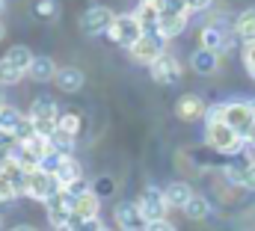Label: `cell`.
<instances>
[{
    "label": "cell",
    "mask_w": 255,
    "mask_h": 231,
    "mask_svg": "<svg viewBox=\"0 0 255 231\" xmlns=\"http://www.w3.org/2000/svg\"><path fill=\"white\" fill-rule=\"evenodd\" d=\"M12 231H36V229H33V226H15Z\"/></svg>",
    "instance_id": "obj_40"
},
{
    "label": "cell",
    "mask_w": 255,
    "mask_h": 231,
    "mask_svg": "<svg viewBox=\"0 0 255 231\" xmlns=\"http://www.w3.org/2000/svg\"><path fill=\"white\" fill-rule=\"evenodd\" d=\"M92 193H95V196H107V193H113V181H110V178H101V181L95 184Z\"/></svg>",
    "instance_id": "obj_36"
},
{
    "label": "cell",
    "mask_w": 255,
    "mask_h": 231,
    "mask_svg": "<svg viewBox=\"0 0 255 231\" xmlns=\"http://www.w3.org/2000/svg\"><path fill=\"white\" fill-rule=\"evenodd\" d=\"M0 175H3V178H9V181H12V187H15L18 193H24V190H27V169H21L12 157H3V160H0Z\"/></svg>",
    "instance_id": "obj_20"
},
{
    "label": "cell",
    "mask_w": 255,
    "mask_h": 231,
    "mask_svg": "<svg viewBox=\"0 0 255 231\" xmlns=\"http://www.w3.org/2000/svg\"><path fill=\"white\" fill-rule=\"evenodd\" d=\"M83 71L80 68H74V65H65V68H57V77H54V83H57V89H63V92H77L80 86H83Z\"/></svg>",
    "instance_id": "obj_17"
},
{
    "label": "cell",
    "mask_w": 255,
    "mask_h": 231,
    "mask_svg": "<svg viewBox=\"0 0 255 231\" xmlns=\"http://www.w3.org/2000/svg\"><path fill=\"white\" fill-rule=\"evenodd\" d=\"M142 33H145V30H142V24H139V18H136V15H116L113 27L107 30V36H110L116 45L128 48V51L139 42V36H142Z\"/></svg>",
    "instance_id": "obj_3"
},
{
    "label": "cell",
    "mask_w": 255,
    "mask_h": 231,
    "mask_svg": "<svg viewBox=\"0 0 255 231\" xmlns=\"http://www.w3.org/2000/svg\"><path fill=\"white\" fill-rule=\"evenodd\" d=\"M3 12H6V0H0V15H3Z\"/></svg>",
    "instance_id": "obj_44"
},
{
    "label": "cell",
    "mask_w": 255,
    "mask_h": 231,
    "mask_svg": "<svg viewBox=\"0 0 255 231\" xmlns=\"http://www.w3.org/2000/svg\"><path fill=\"white\" fill-rule=\"evenodd\" d=\"M27 74H30L33 80H39V83H48V80L57 77V65H54V59L51 57H33Z\"/></svg>",
    "instance_id": "obj_21"
},
{
    "label": "cell",
    "mask_w": 255,
    "mask_h": 231,
    "mask_svg": "<svg viewBox=\"0 0 255 231\" xmlns=\"http://www.w3.org/2000/svg\"><path fill=\"white\" fill-rule=\"evenodd\" d=\"M190 65L196 74H214L217 68H220V54H214V51H208V48H199V51H193L190 57Z\"/></svg>",
    "instance_id": "obj_16"
},
{
    "label": "cell",
    "mask_w": 255,
    "mask_h": 231,
    "mask_svg": "<svg viewBox=\"0 0 255 231\" xmlns=\"http://www.w3.org/2000/svg\"><path fill=\"white\" fill-rule=\"evenodd\" d=\"M205 113H208V107H205V101L199 95H181L178 104H175V116L184 118V121H196V118H202Z\"/></svg>",
    "instance_id": "obj_14"
},
{
    "label": "cell",
    "mask_w": 255,
    "mask_h": 231,
    "mask_svg": "<svg viewBox=\"0 0 255 231\" xmlns=\"http://www.w3.org/2000/svg\"><path fill=\"white\" fill-rule=\"evenodd\" d=\"M80 124H83V118L77 113H63L57 127H60L63 133H68V136H77V133H80Z\"/></svg>",
    "instance_id": "obj_31"
},
{
    "label": "cell",
    "mask_w": 255,
    "mask_h": 231,
    "mask_svg": "<svg viewBox=\"0 0 255 231\" xmlns=\"http://www.w3.org/2000/svg\"><path fill=\"white\" fill-rule=\"evenodd\" d=\"M6 59H9V62H15L21 71H30L33 51H30V48H24V45H15V48H9V51H6Z\"/></svg>",
    "instance_id": "obj_28"
},
{
    "label": "cell",
    "mask_w": 255,
    "mask_h": 231,
    "mask_svg": "<svg viewBox=\"0 0 255 231\" xmlns=\"http://www.w3.org/2000/svg\"><path fill=\"white\" fill-rule=\"evenodd\" d=\"M101 231H110V229H101Z\"/></svg>",
    "instance_id": "obj_46"
},
{
    "label": "cell",
    "mask_w": 255,
    "mask_h": 231,
    "mask_svg": "<svg viewBox=\"0 0 255 231\" xmlns=\"http://www.w3.org/2000/svg\"><path fill=\"white\" fill-rule=\"evenodd\" d=\"M116 223L122 226V231H145V226H148L136 202H122V205H116Z\"/></svg>",
    "instance_id": "obj_11"
},
{
    "label": "cell",
    "mask_w": 255,
    "mask_h": 231,
    "mask_svg": "<svg viewBox=\"0 0 255 231\" xmlns=\"http://www.w3.org/2000/svg\"><path fill=\"white\" fill-rule=\"evenodd\" d=\"M199 42H202L199 48H208V51H214V54H226V51L232 48V42H235V24L229 27V24H226V18L211 21V24H205V27H202Z\"/></svg>",
    "instance_id": "obj_2"
},
{
    "label": "cell",
    "mask_w": 255,
    "mask_h": 231,
    "mask_svg": "<svg viewBox=\"0 0 255 231\" xmlns=\"http://www.w3.org/2000/svg\"><path fill=\"white\" fill-rule=\"evenodd\" d=\"M30 199L36 202H48L51 196L63 193V184L57 181V175L45 172V169H36V172H27V190H24Z\"/></svg>",
    "instance_id": "obj_4"
},
{
    "label": "cell",
    "mask_w": 255,
    "mask_h": 231,
    "mask_svg": "<svg viewBox=\"0 0 255 231\" xmlns=\"http://www.w3.org/2000/svg\"><path fill=\"white\" fill-rule=\"evenodd\" d=\"M235 36L244 39V45L255 42V9H247L235 18Z\"/></svg>",
    "instance_id": "obj_23"
},
{
    "label": "cell",
    "mask_w": 255,
    "mask_h": 231,
    "mask_svg": "<svg viewBox=\"0 0 255 231\" xmlns=\"http://www.w3.org/2000/svg\"><path fill=\"white\" fill-rule=\"evenodd\" d=\"M244 62H247L250 74L255 77V42H247V45H244Z\"/></svg>",
    "instance_id": "obj_33"
},
{
    "label": "cell",
    "mask_w": 255,
    "mask_h": 231,
    "mask_svg": "<svg viewBox=\"0 0 255 231\" xmlns=\"http://www.w3.org/2000/svg\"><path fill=\"white\" fill-rule=\"evenodd\" d=\"M98 217V196L89 190L77 199H71V223H80V220H95Z\"/></svg>",
    "instance_id": "obj_13"
},
{
    "label": "cell",
    "mask_w": 255,
    "mask_h": 231,
    "mask_svg": "<svg viewBox=\"0 0 255 231\" xmlns=\"http://www.w3.org/2000/svg\"><path fill=\"white\" fill-rule=\"evenodd\" d=\"M27 118L33 121L36 133H45V136H51V133L57 130V124H60L57 104H54L51 98H39V101H33V107H30V116H27Z\"/></svg>",
    "instance_id": "obj_5"
},
{
    "label": "cell",
    "mask_w": 255,
    "mask_h": 231,
    "mask_svg": "<svg viewBox=\"0 0 255 231\" xmlns=\"http://www.w3.org/2000/svg\"><path fill=\"white\" fill-rule=\"evenodd\" d=\"M145 231H175V229H172V223H169V220H154V223H148V226H145Z\"/></svg>",
    "instance_id": "obj_37"
},
{
    "label": "cell",
    "mask_w": 255,
    "mask_h": 231,
    "mask_svg": "<svg viewBox=\"0 0 255 231\" xmlns=\"http://www.w3.org/2000/svg\"><path fill=\"white\" fill-rule=\"evenodd\" d=\"M6 157H12V160H15L21 169H27V172H36V169L42 166V160H39V157H36V154L24 145V142H15V145L6 151Z\"/></svg>",
    "instance_id": "obj_18"
},
{
    "label": "cell",
    "mask_w": 255,
    "mask_h": 231,
    "mask_svg": "<svg viewBox=\"0 0 255 231\" xmlns=\"http://www.w3.org/2000/svg\"><path fill=\"white\" fill-rule=\"evenodd\" d=\"M247 142H250V145H255V124H253V130H250V136H247Z\"/></svg>",
    "instance_id": "obj_39"
},
{
    "label": "cell",
    "mask_w": 255,
    "mask_h": 231,
    "mask_svg": "<svg viewBox=\"0 0 255 231\" xmlns=\"http://www.w3.org/2000/svg\"><path fill=\"white\" fill-rule=\"evenodd\" d=\"M208 214H211V205H208L205 196H193L187 202V208H184V217H190V220H205Z\"/></svg>",
    "instance_id": "obj_30"
},
{
    "label": "cell",
    "mask_w": 255,
    "mask_h": 231,
    "mask_svg": "<svg viewBox=\"0 0 255 231\" xmlns=\"http://www.w3.org/2000/svg\"><path fill=\"white\" fill-rule=\"evenodd\" d=\"M136 205H139V211H142V217H145V223H154V220H166V211H169V202H166V196H163V190H157V187H145Z\"/></svg>",
    "instance_id": "obj_8"
},
{
    "label": "cell",
    "mask_w": 255,
    "mask_h": 231,
    "mask_svg": "<svg viewBox=\"0 0 255 231\" xmlns=\"http://www.w3.org/2000/svg\"><path fill=\"white\" fill-rule=\"evenodd\" d=\"M6 107V98H3V86H0V110Z\"/></svg>",
    "instance_id": "obj_41"
},
{
    "label": "cell",
    "mask_w": 255,
    "mask_h": 231,
    "mask_svg": "<svg viewBox=\"0 0 255 231\" xmlns=\"http://www.w3.org/2000/svg\"><path fill=\"white\" fill-rule=\"evenodd\" d=\"M33 15L42 21H54L60 15V3L57 0H33Z\"/></svg>",
    "instance_id": "obj_29"
},
{
    "label": "cell",
    "mask_w": 255,
    "mask_h": 231,
    "mask_svg": "<svg viewBox=\"0 0 255 231\" xmlns=\"http://www.w3.org/2000/svg\"><path fill=\"white\" fill-rule=\"evenodd\" d=\"M148 68H151V77L157 83H163V86H172V83L181 80V65H178V59L172 54H163L160 59H154Z\"/></svg>",
    "instance_id": "obj_10"
},
{
    "label": "cell",
    "mask_w": 255,
    "mask_h": 231,
    "mask_svg": "<svg viewBox=\"0 0 255 231\" xmlns=\"http://www.w3.org/2000/svg\"><path fill=\"white\" fill-rule=\"evenodd\" d=\"M15 196H18V190H15V187H12V181H9V178H3V175H0V202H12V199H15Z\"/></svg>",
    "instance_id": "obj_32"
},
{
    "label": "cell",
    "mask_w": 255,
    "mask_h": 231,
    "mask_svg": "<svg viewBox=\"0 0 255 231\" xmlns=\"http://www.w3.org/2000/svg\"><path fill=\"white\" fill-rule=\"evenodd\" d=\"M223 121H226L229 127H235L244 139L250 136V130H253V124H255L253 113H250V104H244V101L223 104Z\"/></svg>",
    "instance_id": "obj_9"
},
{
    "label": "cell",
    "mask_w": 255,
    "mask_h": 231,
    "mask_svg": "<svg viewBox=\"0 0 255 231\" xmlns=\"http://www.w3.org/2000/svg\"><path fill=\"white\" fill-rule=\"evenodd\" d=\"M184 6H187V12H202L211 6V0H184Z\"/></svg>",
    "instance_id": "obj_38"
},
{
    "label": "cell",
    "mask_w": 255,
    "mask_h": 231,
    "mask_svg": "<svg viewBox=\"0 0 255 231\" xmlns=\"http://www.w3.org/2000/svg\"><path fill=\"white\" fill-rule=\"evenodd\" d=\"M104 226L98 223V217L95 220H80V223H74V231H101Z\"/></svg>",
    "instance_id": "obj_34"
},
{
    "label": "cell",
    "mask_w": 255,
    "mask_h": 231,
    "mask_svg": "<svg viewBox=\"0 0 255 231\" xmlns=\"http://www.w3.org/2000/svg\"><path fill=\"white\" fill-rule=\"evenodd\" d=\"M136 18H139V24H142L145 33H160V9L154 3H139Z\"/></svg>",
    "instance_id": "obj_22"
},
{
    "label": "cell",
    "mask_w": 255,
    "mask_h": 231,
    "mask_svg": "<svg viewBox=\"0 0 255 231\" xmlns=\"http://www.w3.org/2000/svg\"><path fill=\"white\" fill-rule=\"evenodd\" d=\"M142 3H154V6H157V3H160V0H142Z\"/></svg>",
    "instance_id": "obj_45"
},
{
    "label": "cell",
    "mask_w": 255,
    "mask_h": 231,
    "mask_svg": "<svg viewBox=\"0 0 255 231\" xmlns=\"http://www.w3.org/2000/svg\"><path fill=\"white\" fill-rule=\"evenodd\" d=\"M54 175H57V181L63 184V190H65V187H71L74 181H80V178H83V175H80V163H77L74 157H63Z\"/></svg>",
    "instance_id": "obj_24"
},
{
    "label": "cell",
    "mask_w": 255,
    "mask_h": 231,
    "mask_svg": "<svg viewBox=\"0 0 255 231\" xmlns=\"http://www.w3.org/2000/svg\"><path fill=\"white\" fill-rule=\"evenodd\" d=\"M15 142H18V139H15V133H9V130H3V127H0V151H9Z\"/></svg>",
    "instance_id": "obj_35"
},
{
    "label": "cell",
    "mask_w": 255,
    "mask_h": 231,
    "mask_svg": "<svg viewBox=\"0 0 255 231\" xmlns=\"http://www.w3.org/2000/svg\"><path fill=\"white\" fill-rule=\"evenodd\" d=\"M226 178L244 190H253L255 193V160H235L226 166Z\"/></svg>",
    "instance_id": "obj_12"
},
{
    "label": "cell",
    "mask_w": 255,
    "mask_h": 231,
    "mask_svg": "<svg viewBox=\"0 0 255 231\" xmlns=\"http://www.w3.org/2000/svg\"><path fill=\"white\" fill-rule=\"evenodd\" d=\"M51 148L57 151V154H63V157H71V151H74V136H68L63 133L60 127L51 133Z\"/></svg>",
    "instance_id": "obj_27"
},
{
    "label": "cell",
    "mask_w": 255,
    "mask_h": 231,
    "mask_svg": "<svg viewBox=\"0 0 255 231\" xmlns=\"http://www.w3.org/2000/svg\"><path fill=\"white\" fill-rule=\"evenodd\" d=\"M3 36H6V27H3V21H0V42H3Z\"/></svg>",
    "instance_id": "obj_43"
},
{
    "label": "cell",
    "mask_w": 255,
    "mask_h": 231,
    "mask_svg": "<svg viewBox=\"0 0 255 231\" xmlns=\"http://www.w3.org/2000/svg\"><path fill=\"white\" fill-rule=\"evenodd\" d=\"M247 104H250V113H253V118H255V98L253 101H247Z\"/></svg>",
    "instance_id": "obj_42"
},
{
    "label": "cell",
    "mask_w": 255,
    "mask_h": 231,
    "mask_svg": "<svg viewBox=\"0 0 255 231\" xmlns=\"http://www.w3.org/2000/svg\"><path fill=\"white\" fill-rule=\"evenodd\" d=\"M24 74H27V71H21L15 62H9L6 57L0 59V86H12V83H18Z\"/></svg>",
    "instance_id": "obj_26"
},
{
    "label": "cell",
    "mask_w": 255,
    "mask_h": 231,
    "mask_svg": "<svg viewBox=\"0 0 255 231\" xmlns=\"http://www.w3.org/2000/svg\"><path fill=\"white\" fill-rule=\"evenodd\" d=\"M24 118H27V116H21L15 107H3V110H0V127L9 130V133H18V127L24 124ZM15 139H18V136H15Z\"/></svg>",
    "instance_id": "obj_25"
},
{
    "label": "cell",
    "mask_w": 255,
    "mask_h": 231,
    "mask_svg": "<svg viewBox=\"0 0 255 231\" xmlns=\"http://www.w3.org/2000/svg\"><path fill=\"white\" fill-rule=\"evenodd\" d=\"M187 27V12H175V15H160V36L169 42L175 36H181Z\"/></svg>",
    "instance_id": "obj_19"
},
{
    "label": "cell",
    "mask_w": 255,
    "mask_h": 231,
    "mask_svg": "<svg viewBox=\"0 0 255 231\" xmlns=\"http://www.w3.org/2000/svg\"><path fill=\"white\" fill-rule=\"evenodd\" d=\"M113 21H116L113 9H107V6H89L80 15V30L86 36H101V33H107L113 27Z\"/></svg>",
    "instance_id": "obj_7"
},
{
    "label": "cell",
    "mask_w": 255,
    "mask_h": 231,
    "mask_svg": "<svg viewBox=\"0 0 255 231\" xmlns=\"http://www.w3.org/2000/svg\"><path fill=\"white\" fill-rule=\"evenodd\" d=\"M163 196H166L169 208H181V211H184V208H187V202H190L196 193H193V187L187 184V181H172V184L163 190Z\"/></svg>",
    "instance_id": "obj_15"
},
{
    "label": "cell",
    "mask_w": 255,
    "mask_h": 231,
    "mask_svg": "<svg viewBox=\"0 0 255 231\" xmlns=\"http://www.w3.org/2000/svg\"><path fill=\"white\" fill-rule=\"evenodd\" d=\"M163 45H166V39H163L160 33H142L139 42L130 48V57L136 59L139 65H151L154 59H160L163 54H166Z\"/></svg>",
    "instance_id": "obj_6"
},
{
    "label": "cell",
    "mask_w": 255,
    "mask_h": 231,
    "mask_svg": "<svg viewBox=\"0 0 255 231\" xmlns=\"http://www.w3.org/2000/svg\"><path fill=\"white\" fill-rule=\"evenodd\" d=\"M205 139H208V145H211L217 154H238L241 145H244V136H241L235 127H229L223 118H208Z\"/></svg>",
    "instance_id": "obj_1"
}]
</instances>
